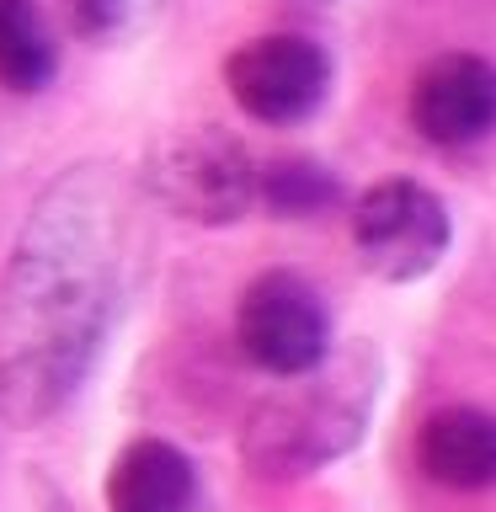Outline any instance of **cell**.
Segmentation results:
<instances>
[{"instance_id":"9","label":"cell","mask_w":496,"mask_h":512,"mask_svg":"<svg viewBox=\"0 0 496 512\" xmlns=\"http://www.w3.org/2000/svg\"><path fill=\"white\" fill-rule=\"evenodd\" d=\"M198 475L166 438H134L107 470V512H192Z\"/></svg>"},{"instance_id":"5","label":"cell","mask_w":496,"mask_h":512,"mask_svg":"<svg viewBox=\"0 0 496 512\" xmlns=\"http://www.w3.org/2000/svg\"><path fill=\"white\" fill-rule=\"evenodd\" d=\"M240 352L278 379H304L331 352V310L299 272H262L235 310Z\"/></svg>"},{"instance_id":"2","label":"cell","mask_w":496,"mask_h":512,"mask_svg":"<svg viewBox=\"0 0 496 512\" xmlns=\"http://www.w3.org/2000/svg\"><path fill=\"white\" fill-rule=\"evenodd\" d=\"M368 406H374V363H320L299 384L267 395L246 422V464L256 475H310L320 464L342 459L347 448L363 443Z\"/></svg>"},{"instance_id":"1","label":"cell","mask_w":496,"mask_h":512,"mask_svg":"<svg viewBox=\"0 0 496 512\" xmlns=\"http://www.w3.org/2000/svg\"><path fill=\"white\" fill-rule=\"evenodd\" d=\"M112 294V224L96 176H64L16 246L0 304V400L38 422L75 390Z\"/></svg>"},{"instance_id":"12","label":"cell","mask_w":496,"mask_h":512,"mask_svg":"<svg viewBox=\"0 0 496 512\" xmlns=\"http://www.w3.org/2000/svg\"><path fill=\"white\" fill-rule=\"evenodd\" d=\"M134 6H139V0H64L75 32H86V38H112L118 27H128Z\"/></svg>"},{"instance_id":"7","label":"cell","mask_w":496,"mask_h":512,"mask_svg":"<svg viewBox=\"0 0 496 512\" xmlns=\"http://www.w3.org/2000/svg\"><path fill=\"white\" fill-rule=\"evenodd\" d=\"M411 123L427 144H475L496 128V64L480 54H438L411 80Z\"/></svg>"},{"instance_id":"4","label":"cell","mask_w":496,"mask_h":512,"mask_svg":"<svg viewBox=\"0 0 496 512\" xmlns=\"http://www.w3.org/2000/svg\"><path fill=\"white\" fill-rule=\"evenodd\" d=\"M454 224L422 182H379L352 203V246L379 283H416L443 262Z\"/></svg>"},{"instance_id":"8","label":"cell","mask_w":496,"mask_h":512,"mask_svg":"<svg viewBox=\"0 0 496 512\" xmlns=\"http://www.w3.org/2000/svg\"><path fill=\"white\" fill-rule=\"evenodd\" d=\"M416 464L438 486L491 491L496 486V416L480 406L432 411L422 432H416Z\"/></svg>"},{"instance_id":"3","label":"cell","mask_w":496,"mask_h":512,"mask_svg":"<svg viewBox=\"0 0 496 512\" xmlns=\"http://www.w3.org/2000/svg\"><path fill=\"white\" fill-rule=\"evenodd\" d=\"M144 182L171 214L192 224H235L262 198V166L224 128H187L144 166Z\"/></svg>"},{"instance_id":"10","label":"cell","mask_w":496,"mask_h":512,"mask_svg":"<svg viewBox=\"0 0 496 512\" xmlns=\"http://www.w3.org/2000/svg\"><path fill=\"white\" fill-rule=\"evenodd\" d=\"M54 32L32 0H0V86L43 91L54 75Z\"/></svg>"},{"instance_id":"11","label":"cell","mask_w":496,"mask_h":512,"mask_svg":"<svg viewBox=\"0 0 496 512\" xmlns=\"http://www.w3.org/2000/svg\"><path fill=\"white\" fill-rule=\"evenodd\" d=\"M336 198H342L336 176L326 166H315V160H272V166H262V203L278 219L326 214Z\"/></svg>"},{"instance_id":"6","label":"cell","mask_w":496,"mask_h":512,"mask_svg":"<svg viewBox=\"0 0 496 512\" xmlns=\"http://www.w3.org/2000/svg\"><path fill=\"white\" fill-rule=\"evenodd\" d=\"M224 86H230L246 118L288 128V123H304L326 102L331 59L326 48L299 38V32H267V38L240 43L224 59Z\"/></svg>"}]
</instances>
